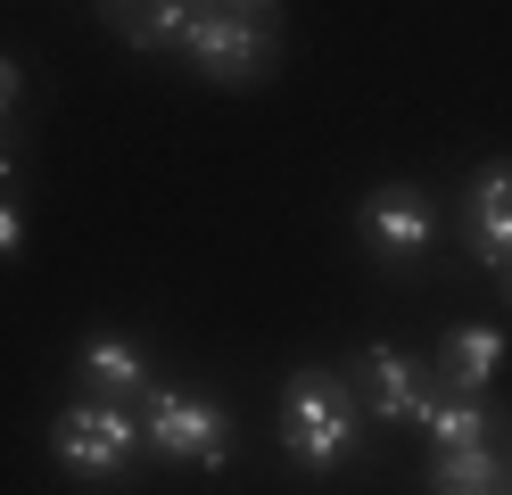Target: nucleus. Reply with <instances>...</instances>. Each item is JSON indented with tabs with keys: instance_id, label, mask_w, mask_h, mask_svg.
<instances>
[{
	"instance_id": "423d86ee",
	"label": "nucleus",
	"mask_w": 512,
	"mask_h": 495,
	"mask_svg": "<svg viewBox=\"0 0 512 495\" xmlns=\"http://www.w3.org/2000/svg\"><path fill=\"white\" fill-rule=\"evenodd\" d=\"M463 215H471V248L488 256L496 273H512V165H479Z\"/></svg>"
},
{
	"instance_id": "2eb2a0df",
	"label": "nucleus",
	"mask_w": 512,
	"mask_h": 495,
	"mask_svg": "<svg viewBox=\"0 0 512 495\" xmlns=\"http://www.w3.org/2000/svg\"><path fill=\"white\" fill-rule=\"evenodd\" d=\"M0 182H9V132H0Z\"/></svg>"
},
{
	"instance_id": "1a4fd4ad",
	"label": "nucleus",
	"mask_w": 512,
	"mask_h": 495,
	"mask_svg": "<svg viewBox=\"0 0 512 495\" xmlns=\"http://www.w3.org/2000/svg\"><path fill=\"white\" fill-rule=\"evenodd\" d=\"M496 363H504V339L488 322H463V330H446V380H455V396H479L496 380Z\"/></svg>"
},
{
	"instance_id": "20e7f679",
	"label": "nucleus",
	"mask_w": 512,
	"mask_h": 495,
	"mask_svg": "<svg viewBox=\"0 0 512 495\" xmlns=\"http://www.w3.org/2000/svg\"><path fill=\"white\" fill-rule=\"evenodd\" d=\"M133 446H141V429H133V413H124V405L75 396V405L58 413V462H75L83 479H108V471H124V462H133Z\"/></svg>"
},
{
	"instance_id": "0eeeda50",
	"label": "nucleus",
	"mask_w": 512,
	"mask_h": 495,
	"mask_svg": "<svg viewBox=\"0 0 512 495\" xmlns=\"http://www.w3.org/2000/svg\"><path fill=\"white\" fill-rule=\"evenodd\" d=\"M356 380H364V413H380V421H422V405H430L422 372L405 355H389V347H364Z\"/></svg>"
},
{
	"instance_id": "f8f14e48",
	"label": "nucleus",
	"mask_w": 512,
	"mask_h": 495,
	"mask_svg": "<svg viewBox=\"0 0 512 495\" xmlns=\"http://www.w3.org/2000/svg\"><path fill=\"white\" fill-rule=\"evenodd\" d=\"M116 25H124V42H141V50H166V42H182L190 33V9H116Z\"/></svg>"
},
{
	"instance_id": "9b49d317",
	"label": "nucleus",
	"mask_w": 512,
	"mask_h": 495,
	"mask_svg": "<svg viewBox=\"0 0 512 495\" xmlns=\"http://www.w3.org/2000/svg\"><path fill=\"white\" fill-rule=\"evenodd\" d=\"M496 479H504V462L488 454V446H455V454H438V495H496Z\"/></svg>"
},
{
	"instance_id": "f03ea898",
	"label": "nucleus",
	"mask_w": 512,
	"mask_h": 495,
	"mask_svg": "<svg viewBox=\"0 0 512 495\" xmlns=\"http://www.w3.org/2000/svg\"><path fill=\"white\" fill-rule=\"evenodd\" d=\"M141 429L166 462H199V471H223L232 462V421L215 413V396H190V388H149L141 396Z\"/></svg>"
},
{
	"instance_id": "39448f33",
	"label": "nucleus",
	"mask_w": 512,
	"mask_h": 495,
	"mask_svg": "<svg viewBox=\"0 0 512 495\" xmlns=\"http://www.w3.org/2000/svg\"><path fill=\"white\" fill-rule=\"evenodd\" d=\"M430 231H438V215H430V198L413 190V182H389V190H372V198H364V240H372L380 256L413 264V256L430 248Z\"/></svg>"
},
{
	"instance_id": "4468645a",
	"label": "nucleus",
	"mask_w": 512,
	"mask_h": 495,
	"mask_svg": "<svg viewBox=\"0 0 512 495\" xmlns=\"http://www.w3.org/2000/svg\"><path fill=\"white\" fill-rule=\"evenodd\" d=\"M17 231H25V223H17V207H0V256L17 248Z\"/></svg>"
},
{
	"instance_id": "f257e3e1",
	"label": "nucleus",
	"mask_w": 512,
	"mask_h": 495,
	"mask_svg": "<svg viewBox=\"0 0 512 495\" xmlns=\"http://www.w3.org/2000/svg\"><path fill=\"white\" fill-rule=\"evenodd\" d=\"M281 446H290L306 471H339L364 446V405L339 372H298L281 396Z\"/></svg>"
},
{
	"instance_id": "9d476101",
	"label": "nucleus",
	"mask_w": 512,
	"mask_h": 495,
	"mask_svg": "<svg viewBox=\"0 0 512 495\" xmlns=\"http://www.w3.org/2000/svg\"><path fill=\"white\" fill-rule=\"evenodd\" d=\"M422 421H430V438H438V454H455V446H488V405L479 396H430L422 405Z\"/></svg>"
},
{
	"instance_id": "6e6552de",
	"label": "nucleus",
	"mask_w": 512,
	"mask_h": 495,
	"mask_svg": "<svg viewBox=\"0 0 512 495\" xmlns=\"http://www.w3.org/2000/svg\"><path fill=\"white\" fill-rule=\"evenodd\" d=\"M83 380H91V396L100 405H141L149 396V372H141V347L133 339H83Z\"/></svg>"
},
{
	"instance_id": "dca6fc26",
	"label": "nucleus",
	"mask_w": 512,
	"mask_h": 495,
	"mask_svg": "<svg viewBox=\"0 0 512 495\" xmlns=\"http://www.w3.org/2000/svg\"><path fill=\"white\" fill-rule=\"evenodd\" d=\"M504 289H512V273H504Z\"/></svg>"
},
{
	"instance_id": "7ed1b4c3",
	"label": "nucleus",
	"mask_w": 512,
	"mask_h": 495,
	"mask_svg": "<svg viewBox=\"0 0 512 495\" xmlns=\"http://www.w3.org/2000/svg\"><path fill=\"white\" fill-rule=\"evenodd\" d=\"M182 50L199 58L215 83H256L273 66V9H190Z\"/></svg>"
},
{
	"instance_id": "ddd939ff",
	"label": "nucleus",
	"mask_w": 512,
	"mask_h": 495,
	"mask_svg": "<svg viewBox=\"0 0 512 495\" xmlns=\"http://www.w3.org/2000/svg\"><path fill=\"white\" fill-rule=\"evenodd\" d=\"M17 83H25V75H17V58H0V116L17 108Z\"/></svg>"
}]
</instances>
